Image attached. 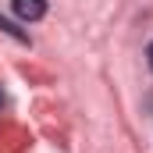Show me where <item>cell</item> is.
Masks as SVG:
<instances>
[{
    "instance_id": "obj_1",
    "label": "cell",
    "mask_w": 153,
    "mask_h": 153,
    "mask_svg": "<svg viewBox=\"0 0 153 153\" xmlns=\"http://www.w3.org/2000/svg\"><path fill=\"white\" fill-rule=\"evenodd\" d=\"M11 11L22 22H39L46 14V0H11Z\"/></svg>"
},
{
    "instance_id": "obj_2",
    "label": "cell",
    "mask_w": 153,
    "mask_h": 153,
    "mask_svg": "<svg viewBox=\"0 0 153 153\" xmlns=\"http://www.w3.org/2000/svg\"><path fill=\"white\" fill-rule=\"evenodd\" d=\"M0 29H4V32H7V36H14V39H18V43H29V36H25V32H22V29H14V25H11V22H7V18H0Z\"/></svg>"
},
{
    "instance_id": "obj_3",
    "label": "cell",
    "mask_w": 153,
    "mask_h": 153,
    "mask_svg": "<svg viewBox=\"0 0 153 153\" xmlns=\"http://www.w3.org/2000/svg\"><path fill=\"white\" fill-rule=\"evenodd\" d=\"M146 64H150V71H153V43L146 46Z\"/></svg>"
},
{
    "instance_id": "obj_4",
    "label": "cell",
    "mask_w": 153,
    "mask_h": 153,
    "mask_svg": "<svg viewBox=\"0 0 153 153\" xmlns=\"http://www.w3.org/2000/svg\"><path fill=\"white\" fill-rule=\"evenodd\" d=\"M4 103H7V96H4V89H0V107H4Z\"/></svg>"
}]
</instances>
